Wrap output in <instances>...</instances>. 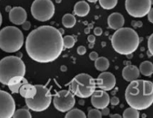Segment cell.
<instances>
[{
	"label": "cell",
	"instance_id": "18",
	"mask_svg": "<svg viewBox=\"0 0 153 118\" xmlns=\"http://www.w3.org/2000/svg\"><path fill=\"white\" fill-rule=\"evenodd\" d=\"M19 93L21 96L24 97L25 99H31L37 94V88L34 85L25 83L19 88Z\"/></svg>",
	"mask_w": 153,
	"mask_h": 118
},
{
	"label": "cell",
	"instance_id": "35",
	"mask_svg": "<svg viewBox=\"0 0 153 118\" xmlns=\"http://www.w3.org/2000/svg\"><path fill=\"white\" fill-rule=\"evenodd\" d=\"M147 15H148V19H149V22L153 23V7L150 9V10H149Z\"/></svg>",
	"mask_w": 153,
	"mask_h": 118
},
{
	"label": "cell",
	"instance_id": "33",
	"mask_svg": "<svg viewBox=\"0 0 153 118\" xmlns=\"http://www.w3.org/2000/svg\"><path fill=\"white\" fill-rule=\"evenodd\" d=\"M22 27L24 30L28 31V30H29L30 28H31V23H30L29 22H28V21H25V22L22 24Z\"/></svg>",
	"mask_w": 153,
	"mask_h": 118
},
{
	"label": "cell",
	"instance_id": "5",
	"mask_svg": "<svg viewBox=\"0 0 153 118\" xmlns=\"http://www.w3.org/2000/svg\"><path fill=\"white\" fill-rule=\"evenodd\" d=\"M25 66L21 58L16 56H7L0 61V82L7 85L13 76H24Z\"/></svg>",
	"mask_w": 153,
	"mask_h": 118
},
{
	"label": "cell",
	"instance_id": "7",
	"mask_svg": "<svg viewBox=\"0 0 153 118\" xmlns=\"http://www.w3.org/2000/svg\"><path fill=\"white\" fill-rule=\"evenodd\" d=\"M37 94L33 98L25 99V103L29 109L40 112L46 110L52 102V94L49 88L44 85H35Z\"/></svg>",
	"mask_w": 153,
	"mask_h": 118
},
{
	"label": "cell",
	"instance_id": "14",
	"mask_svg": "<svg viewBox=\"0 0 153 118\" xmlns=\"http://www.w3.org/2000/svg\"><path fill=\"white\" fill-rule=\"evenodd\" d=\"M27 19V13L22 7H13L9 11V19L14 25H22Z\"/></svg>",
	"mask_w": 153,
	"mask_h": 118
},
{
	"label": "cell",
	"instance_id": "32",
	"mask_svg": "<svg viewBox=\"0 0 153 118\" xmlns=\"http://www.w3.org/2000/svg\"><path fill=\"white\" fill-rule=\"evenodd\" d=\"M89 58H90V59L91 60V61H95L96 60H97V58H99L98 53H97V52H91V53H90V55H89Z\"/></svg>",
	"mask_w": 153,
	"mask_h": 118
},
{
	"label": "cell",
	"instance_id": "25",
	"mask_svg": "<svg viewBox=\"0 0 153 118\" xmlns=\"http://www.w3.org/2000/svg\"><path fill=\"white\" fill-rule=\"evenodd\" d=\"M12 117L13 118H31V114L28 109L20 108L15 110Z\"/></svg>",
	"mask_w": 153,
	"mask_h": 118
},
{
	"label": "cell",
	"instance_id": "9",
	"mask_svg": "<svg viewBox=\"0 0 153 118\" xmlns=\"http://www.w3.org/2000/svg\"><path fill=\"white\" fill-rule=\"evenodd\" d=\"M126 9L130 16L141 18L148 14L151 9V0H126Z\"/></svg>",
	"mask_w": 153,
	"mask_h": 118
},
{
	"label": "cell",
	"instance_id": "21",
	"mask_svg": "<svg viewBox=\"0 0 153 118\" xmlns=\"http://www.w3.org/2000/svg\"><path fill=\"white\" fill-rule=\"evenodd\" d=\"M110 63L105 57H99L95 61V67L97 70L101 72L106 71L108 69Z\"/></svg>",
	"mask_w": 153,
	"mask_h": 118
},
{
	"label": "cell",
	"instance_id": "20",
	"mask_svg": "<svg viewBox=\"0 0 153 118\" xmlns=\"http://www.w3.org/2000/svg\"><path fill=\"white\" fill-rule=\"evenodd\" d=\"M140 73L144 76H150L153 73V64L150 61H145L140 64L139 67Z\"/></svg>",
	"mask_w": 153,
	"mask_h": 118
},
{
	"label": "cell",
	"instance_id": "15",
	"mask_svg": "<svg viewBox=\"0 0 153 118\" xmlns=\"http://www.w3.org/2000/svg\"><path fill=\"white\" fill-rule=\"evenodd\" d=\"M122 76L126 81L131 82L138 79L140 76V70L136 66L128 65L123 70Z\"/></svg>",
	"mask_w": 153,
	"mask_h": 118
},
{
	"label": "cell",
	"instance_id": "27",
	"mask_svg": "<svg viewBox=\"0 0 153 118\" xmlns=\"http://www.w3.org/2000/svg\"><path fill=\"white\" fill-rule=\"evenodd\" d=\"M76 40L73 37V36L67 35L63 37V43H64V48L66 49H71L74 46Z\"/></svg>",
	"mask_w": 153,
	"mask_h": 118
},
{
	"label": "cell",
	"instance_id": "28",
	"mask_svg": "<svg viewBox=\"0 0 153 118\" xmlns=\"http://www.w3.org/2000/svg\"><path fill=\"white\" fill-rule=\"evenodd\" d=\"M102 117V112L99 109H91L88 111V118H101Z\"/></svg>",
	"mask_w": 153,
	"mask_h": 118
},
{
	"label": "cell",
	"instance_id": "2",
	"mask_svg": "<svg viewBox=\"0 0 153 118\" xmlns=\"http://www.w3.org/2000/svg\"><path fill=\"white\" fill-rule=\"evenodd\" d=\"M125 97L130 107L138 111L147 109L153 103V83L142 79L132 81L126 90Z\"/></svg>",
	"mask_w": 153,
	"mask_h": 118
},
{
	"label": "cell",
	"instance_id": "40",
	"mask_svg": "<svg viewBox=\"0 0 153 118\" xmlns=\"http://www.w3.org/2000/svg\"><path fill=\"white\" fill-rule=\"evenodd\" d=\"M88 1H89V2H92V3H95V2H97V1H99V0H88Z\"/></svg>",
	"mask_w": 153,
	"mask_h": 118
},
{
	"label": "cell",
	"instance_id": "19",
	"mask_svg": "<svg viewBox=\"0 0 153 118\" xmlns=\"http://www.w3.org/2000/svg\"><path fill=\"white\" fill-rule=\"evenodd\" d=\"M90 12V5L85 1H79L75 4L74 13L80 17L86 16Z\"/></svg>",
	"mask_w": 153,
	"mask_h": 118
},
{
	"label": "cell",
	"instance_id": "38",
	"mask_svg": "<svg viewBox=\"0 0 153 118\" xmlns=\"http://www.w3.org/2000/svg\"><path fill=\"white\" fill-rule=\"evenodd\" d=\"M110 117L111 118H121V117H121L120 114H115L111 115Z\"/></svg>",
	"mask_w": 153,
	"mask_h": 118
},
{
	"label": "cell",
	"instance_id": "42",
	"mask_svg": "<svg viewBox=\"0 0 153 118\" xmlns=\"http://www.w3.org/2000/svg\"><path fill=\"white\" fill-rule=\"evenodd\" d=\"M55 1H56L57 3H60L61 1V0H55Z\"/></svg>",
	"mask_w": 153,
	"mask_h": 118
},
{
	"label": "cell",
	"instance_id": "26",
	"mask_svg": "<svg viewBox=\"0 0 153 118\" xmlns=\"http://www.w3.org/2000/svg\"><path fill=\"white\" fill-rule=\"evenodd\" d=\"M99 2L103 9L111 10L116 7L117 0H99Z\"/></svg>",
	"mask_w": 153,
	"mask_h": 118
},
{
	"label": "cell",
	"instance_id": "41",
	"mask_svg": "<svg viewBox=\"0 0 153 118\" xmlns=\"http://www.w3.org/2000/svg\"><path fill=\"white\" fill-rule=\"evenodd\" d=\"M94 45V43H91V44H90V46H89V47L90 48H93Z\"/></svg>",
	"mask_w": 153,
	"mask_h": 118
},
{
	"label": "cell",
	"instance_id": "13",
	"mask_svg": "<svg viewBox=\"0 0 153 118\" xmlns=\"http://www.w3.org/2000/svg\"><path fill=\"white\" fill-rule=\"evenodd\" d=\"M91 103L95 108L102 109L108 107L110 103V97L105 91H95L91 95Z\"/></svg>",
	"mask_w": 153,
	"mask_h": 118
},
{
	"label": "cell",
	"instance_id": "4",
	"mask_svg": "<svg viewBox=\"0 0 153 118\" xmlns=\"http://www.w3.org/2000/svg\"><path fill=\"white\" fill-rule=\"evenodd\" d=\"M24 42L20 29L15 26H7L0 31V49L8 53L19 51Z\"/></svg>",
	"mask_w": 153,
	"mask_h": 118
},
{
	"label": "cell",
	"instance_id": "16",
	"mask_svg": "<svg viewBox=\"0 0 153 118\" xmlns=\"http://www.w3.org/2000/svg\"><path fill=\"white\" fill-rule=\"evenodd\" d=\"M125 23V19L123 16L120 13H111L108 18V24L109 28L114 30H117L122 28Z\"/></svg>",
	"mask_w": 153,
	"mask_h": 118
},
{
	"label": "cell",
	"instance_id": "36",
	"mask_svg": "<svg viewBox=\"0 0 153 118\" xmlns=\"http://www.w3.org/2000/svg\"><path fill=\"white\" fill-rule=\"evenodd\" d=\"M88 40L90 43H94L96 41V37L94 35H89L88 37Z\"/></svg>",
	"mask_w": 153,
	"mask_h": 118
},
{
	"label": "cell",
	"instance_id": "29",
	"mask_svg": "<svg viewBox=\"0 0 153 118\" xmlns=\"http://www.w3.org/2000/svg\"><path fill=\"white\" fill-rule=\"evenodd\" d=\"M148 49L149 53L153 55V33L148 39Z\"/></svg>",
	"mask_w": 153,
	"mask_h": 118
},
{
	"label": "cell",
	"instance_id": "11",
	"mask_svg": "<svg viewBox=\"0 0 153 118\" xmlns=\"http://www.w3.org/2000/svg\"><path fill=\"white\" fill-rule=\"evenodd\" d=\"M16 109V105L12 96L0 90V118H10Z\"/></svg>",
	"mask_w": 153,
	"mask_h": 118
},
{
	"label": "cell",
	"instance_id": "8",
	"mask_svg": "<svg viewBox=\"0 0 153 118\" xmlns=\"http://www.w3.org/2000/svg\"><path fill=\"white\" fill-rule=\"evenodd\" d=\"M33 17L40 22H46L52 18L55 5L51 0H34L31 7Z\"/></svg>",
	"mask_w": 153,
	"mask_h": 118
},
{
	"label": "cell",
	"instance_id": "37",
	"mask_svg": "<svg viewBox=\"0 0 153 118\" xmlns=\"http://www.w3.org/2000/svg\"><path fill=\"white\" fill-rule=\"evenodd\" d=\"M109 112H110V110H109V109L107 107H106V108H102V114L105 115V116H106V115H108L109 114Z\"/></svg>",
	"mask_w": 153,
	"mask_h": 118
},
{
	"label": "cell",
	"instance_id": "23",
	"mask_svg": "<svg viewBox=\"0 0 153 118\" xmlns=\"http://www.w3.org/2000/svg\"><path fill=\"white\" fill-rule=\"evenodd\" d=\"M66 118H86L87 116L82 111L78 108L70 109L65 116Z\"/></svg>",
	"mask_w": 153,
	"mask_h": 118
},
{
	"label": "cell",
	"instance_id": "1",
	"mask_svg": "<svg viewBox=\"0 0 153 118\" xmlns=\"http://www.w3.org/2000/svg\"><path fill=\"white\" fill-rule=\"evenodd\" d=\"M28 56L39 63L55 61L64 50L60 30L51 25H43L30 32L25 40Z\"/></svg>",
	"mask_w": 153,
	"mask_h": 118
},
{
	"label": "cell",
	"instance_id": "43",
	"mask_svg": "<svg viewBox=\"0 0 153 118\" xmlns=\"http://www.w3.org/2000/svg\"><path fill=\"white\" fill-rule=\"evenodd\" d=\"M151 4H153V0H151Z\"/></svg>",
	"mask_w": 153,
	"mask_h": 118
},
{
	"label": "cell",
	"instance_id": "34",
	"mask_svg": "<svg viewBox=\"0 0 153 118\" xmlns=\"http://www.w3.org/2000/svg\"><path fill=\"white\" fill-rule=\"evenodd\" d=\"M94 32L96 36H100L102 35V29L100 27H97V28H94Z\"/></svg>",
	"mask_w": 153,
	"mask_h": 118
},
{
	"label": "cell",
	"instance_id": "3",
	"mask_svg": "<svg viewBox=\"0 0 153 118\" xmlns=\"http://www.w3.org/2000/svg\"><path fill=\"white\" fill-rule=\"evenodd\" d=\"M140 38L137 33L130 28H120L111 37L113 49L120 55H128L135 52L139 46Z\"/></svg>",
	"mask_w": 153,
	"mask_h": 118
},
{
	"label": "cell",
	"instance_id": "6",
	"mask_svg": "<svg viewBox=\"0 0 153 118\" xmlns=\"http://www.w3.org/2000/svg\"><path fill=\"white\" fill-rule=\"evenodd\" d=\"M97 88L96 79L86 73H81L73 78L69 85V91L79 98L91 96Z\"/></svg>",
	"mask_w": 153,
	"mask_h": 118
},
{
	"label": "cell",
	"instance_id": "24",
	"mask_svg": "<svg viewBox=\"0 0 153 118\" xmlns=\"http://www.w3.org/2000/svg\"><path fill=\"white\" fill-rule=\"evenodd\" d=\"M139 117H140V113L138 110L132 107L126 108L123 114V118H138Z\"/></svg>",
	"mask_w": 153,
	"mask_h": 118
},
{
	"label": "cell",
	"instance_id": "12",
	"mask_svg": "<svg viewBox=\"0 0 153 118\" xmlns=\"http://www.w3.org/2000/svg\"><path fill=\"white\" fill-rule=\"evenodd\" d=\"M97 87L103 91H108L113 89L116 85V78L109 72H103L99 75L96 79Z\"/></svg>",
	"mask_w": 153,
	"mask_h": 118
},
{
	"label": "cell",
	"instance_id": "22",
	"mask_svg": "<svg viewBox=\"0 0 153 118\" xmlns=\"http://www.w3.org/2000/svg\"><path fill=\"white\" fill-rule=\"evenodd\" d=\"M76 23V17L71 13H67L62 18V24L64 27L70 28L74 27Z\"/></svg>",
	"mask_w": 153,
	"mask_h": 118
},
{
	"label": "cell",
	"instance_id": "31",
	"mask_svg": "<svg viewBox=\"0 0 153 118\" xmlns=\"http://www.w3.org/2000/svg\"><path fill=\"white\" fill-rule=\"evenodd\" d=\"M110 102L112 105H117L120 103V99L118 97L113 96L111 99H110Z\"/></svg>",
	"mask_w": 153,
	"mask_h": 118
},
{
	"label": "cell",
	"instance_id": "39",
	"mask_svg": "<svg viewBox=\"0 0 153 118\" xmlns=\"http://www.w3.org/2000/svg\"><path fill=\"white\" fill-rule=\"evenodd\" d=\"M1 22H2V16H1V13H0V26L1 25Z\"/></svg>",
	"mask_w": 153,
	"mask_h": 118
},
{
	"label": "cell",
	"instance_id": "30",
	"mask_svg": "<svg viewBox=\"0 0 153 118\" xmlns=\"http://www.w3.org/2000/svg\"><path fill=\"white\" fill-rule=\"evenodd\" d=\"M87 49L84 46H79V47L77 48V53L79 54V55H83L86 53Z\"/></svg>",
	"mask_w": 153,
	"mask_h": 118
},
{
	"label": "cell",
	"instance_id": "10",
	"mask_svg": "<svg viewBox=\"0 0 153 118\" xmlns=\"http://www.w3.org/2000/svg\"><path fill=\"white\" fill-rule=\"evenodd\" d=\"M76 103L75 96L70 91H61L56 93L53 99L55 108L61 112H66L73 108Z\"/></svg>",
	"mask_w": 153,
	"mask_h": 118
},
{
	"label": "cell",
	"instance_id": "17",
	"mask_svg": "<svg viewBox=\"0 0 153 118\" xmlns=\"http://www.w3.org/2000/svg\"><path fill=\"white\" fill-rule=\"evenodd\" d=\"M25 83H28V81L25 78H24V76H16L12 77L9 80L7 85L13 94H18L19 88L22 87V85H23Z\"/></svg>",
	"mask_w": 153,
	"mask_h": 118
}]
</instances>
